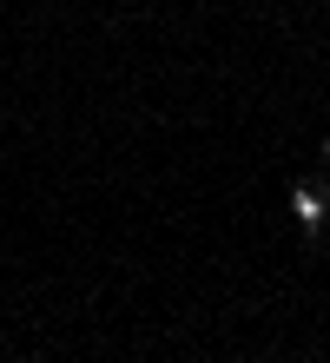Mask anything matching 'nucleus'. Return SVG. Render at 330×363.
I'll use <instances>...</instances> for the list:
<instances>
[{"label": "nucleus", "mask_w": 330, "mask_h": 363, "mask_svg": "<svg viewBox=\"0 0 330 363\" xmlns=\"http://www.w3.org/2000/svg\"><path fill=\"white\" fill-rule=\"evenodd\" d=\"M324 165H330V139H324Z\"/></svg>", "instance_id": "obj_2"}, {"label": "nucleus", "mask_w": 330, "mask_h": 363, "mask_svg": "<svg viewBox=\"0 0 330 363\" xmlns=\"http://www.w3.org/2000/svg\"><path fill=\"white\" fill-rule=\"evenodd\" d=\"M291 211H297V225H304V231H324V218H330V205L317 199L311 185H297V191H291Z\"/></svg>", "instance_id": "obj_1"}]
</instances>
